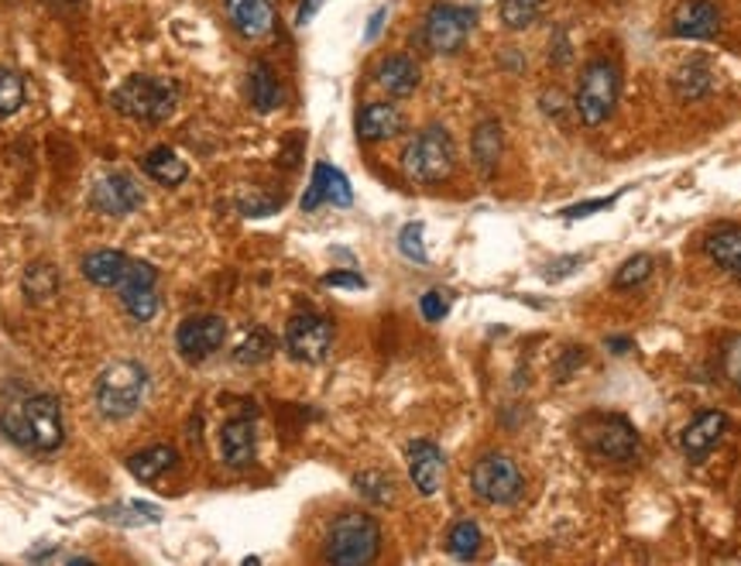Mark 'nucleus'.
Instances as JSON below:
<instances>
[{
    "mask_svg": "<svg viewBox=\"0 0 741 566\" xmlns=\"http://www.w3.org/2000/svg\"><path fill=\"white\" fill-rule=\"evenodd\" d=\"M382 549L378 522L364 512H344L326 533V563L334 566H364Z\"/></svg>",
    "mask_w": 741,
    "mask_h": 566,
    "instance_id": "nucleus-1",
    "label": "nucleus"
},
{
    "mask_svg": "<svg viewBox=\"0 0 741 566\" xmlns=\"http://www.w3.org/2000/svg\"><path fill=\"white\" fill-rule=\"evenodd\" d=\"M4 429L34 450H56L62 443V416L56 398L49 395H31L11 413H4Z\"/></svg>",
    "mask_w": 741,
    "mask_h": 566,
    "instance_id": "nucleus-2",
    "label": "nucleus"
},
{
    "mask_svg": "<svg viewBox=\"0 0 741 566\" xmlns=\"http://www.w3.org/2000/svg\"><path fill=\"white\" fill-rule=\"evenodd\" d=\"M457 166V148L443 128H426L402 151V169L412 182H443Z\"/></svg>",
    "mask_w": 741,
    "mask_h": 566,
    "instance_id": "nucleus-3",
    "label": "nucleus"
},
{
    "mask_svg": "<svg viewBox=\"0 0 741 566\" xmlns=\"http://www.w3.org/2000/svg\"><path fill=\"white\" fill-rule=\"evenodd\" d=\"M145 385H148V375H145L141 364H135V360H113V364H107V368L100 371V378H97V388H93L97 409H100L103 416H110V419L131 416V413L141 406Z\"/></svg>",
    "mask_w": 741,
    "mask_h": 566,
    "instance_id": "nucleus-4",
    "label": "nucleus"
},
{
    "mask_svg": "<svg viewBox=\"0 0 741 566\" xmlns=\"http://www.w3.org/2000/svg\"><path fill=\"white\" fill-rule=\"evenodd\" d=\"M110 100L124 117L145 120V125H158V120H165L176 110V87L169 83V79H158V76H131L113 90Z\"/></svg>",
    "mask_w": 741,
    "mask_h": 566,
    "instance_id": "nucleus-5",
    "label": "nucleus"
},
{
    "mask_svg": "<svg viewBox=\"0 0 741 566\" xmlns=\"http://www.w3.org/2000/svg\"><path fill=\"white\" fill-rule=\"evenodd\" d=\"M618 93H622V76H618V66L607 62V59H594L581 76L573 107H576V113H581V120L587 128H601L604 120L614 113Z\"/></svg>",
    "mask_w": 741,
    "mask_h": 566,
    "instance_id": "nucleus-6",
    "label": "nucleus"
},
{
    "mask_svg": "<svg viewBox=\"0 0 741 566\" xmlns=\"http://www.w3.org/2000/svg\"><path fill=\"white\" fill-rule=\"evenodd\" d=\"M471 488L487 505H512L525 488V477H522V470L512 457L487 454L471 470Z\"/></svg>",
    "mask_w": 741,
    "mask_h": 566,
    "instance_id": "nucleus-7",
    "label": "nucleus"
},
{
    "mask_svg": "<svg viewBox=\"0 0 741 566\" xmlns=\"http://www.w3.org/2000/svg\"><path fill=\"white\" fill-rule=\"evenodd\" d=\"M584 443L587 450L601 460H632L639 450V433L622 416H591L584 423Z\"/></svg>",
    "mask_w": 741,
    "mask_h": 566,
    "instance_id": "nucleus-8",
    "label": "nucleus"
},
{
    "mask_svg": "<svg viewBox=\"0 0 741 566\" xmlns=\"http://www.w3.org/2000/svg\"><path fill=\"white\" fill-rule=\"evenodd\" d=\"M474 28V11L467 8H453V4H436L429 14H426V28H423V38L429 52L436 56H457L467 42V34Z\"/></svg>",
    "mask_w": 741,
    "mask_h": 566,
    "instance_id": "nucleus-9",
    "label": "nucleus"
},
{
    "mask_svg": "<svg viewBox=\"0 0 741 566\" xmlns=\"http://www.w3.org/2000/svg\"><path fill=\"white\" fill-rule=\"evenodd\" d=\"M329 347H334V327L329 319L316 316V312H299L288 319L285 327V350L293 354L303 364H319L326 360Z\"/></svg>",
    "mask_w": 741,
    "mask_h": 566,
    "instance_id": "nucleus-10",
    "label": "nucleus"
},
{
    "mask_svg": "<svg viewBox=\"0 0 741 566\" xmlns=\"http://www.w3.org/2000/svg\"><path fill=\"white\" fill-rule=\"evenodd\" d=\"M224 340H227V322L220 316H189L176 330V347L192 364L217 354L224 347Z\"/></svg>",
    "mask_w": 741,
    "mask_h": 566,
    "instance_id": "nucleus-11",
    "label": "nucleus"
},
{
    "mask_svg": "<svg viewBox=\"0 0 741 566\" xmlns=\"http://www.w3.org/2000/svg\"><path fill=\"white\" fill-rule=\"evenodd\" d=\"M120 302L138 322H148L158 316V275L148 261H131L128 275L120 281Z\"/></svg>",
    "mask_w": 741,
    "mask_h": 566,
    "instance_id": "nucleus-12",
    "label": "nucleus"
},
{
    "mask_svg": "<svg viewBox=\"0 0 741 566\" xmlns=\"http://www.w3.org/2000/svg\"><path fill=\"white\" fill-rule=\"evenodd\" d=\"M90 203L100 214H107V217H128V214H135L145 203V192H141V186L131 176L113 172V176L97 179V186L90 192Z\"/></svg>",
    "mask_w": 741,
    "mask_h": 566,
    "instance_id": "nucleus-13",
    "label": "nucleus"
},
{
    "mask_svg": "<svg viewBox=\"0 0 741 566\" xmlns=\"http://www.w3.org/2000/svg\"><path fill=\"white\" fill-rule=\"evenodd\" d=\"M721 31V11L711 0H683L673 11V34L690 42H708Z\"/></svg>",
    "mask_w": 741,
    "mask_h": 566,
    "instance_id": "nucleus-14",
    "label": "nucleus"
},
{
    "mask_svg": "<svg viewBox=\"0 0 741 566\" xmlns=\"http://www.w3.org/2000/svg\"><path fill=\"white\" fill-rule=\"evenodd\" d=\"M405 460H408V477L416 484L419 495H436L443 484V454L436 443L429 439H416L405 447Z\"/></svg>",
    "mask_w": 741,
    "mask_h": 566,
    "instance_id": "nucleus-15",
    "label": "nucleus"
},
{
    "mask_svg": "<svg viewBox=\"0 0 741 566\" xmlns=\"http://www.w3.org/2000/svg\"><path fill=\"white\" fill-rule=\"evenodd\" d=\"M323 203H334V207L354 203V189H350L347 176L334 166H326V161H319V166L313 169V182L303 196V210H316Z\"/></svg>",
    "mask_w": 741,
    "mask_h": 566,
    "instance_id": "nucleus-16",
    "label": "nucleus"
},
{
    "mask_svg": "<svg viewBox=\"0 0 741 566\" xmlns=\"http://www.w3.org/2000/svg\"><path fill=\"white\" fill-rule=\"evenodd\" d=\"M728 433V416L724 413H700L683 433H680V450L690 457V460H700L708 457L718 443L724 439Z\"/></svg>",
    "mask_w": 741,
    "mask_h": 566,
    "instance_id": "nucleus-17",
    "label": "nucleus"
},
{
    "mask_svg": "<svg viewBox=\"0 0 741 566\" xmlns=\"http://www.w3.org/2000/svg\"><path fill=\"white\" fill-rule=\"evenodd\" d=\"M227 14L244 38H265L275 28V8L268 0H227Z\"/></svg>",
    "mask_w": 741,
    "mask_h": 566,
    "instance_id": "nucleus-18",
    "label": "nucleus"
},
{
    "mask_svg": "<svg viewBox=\"0 0 741 566\" xmlns=\"http://www.w3.org/2000/svg\"><path fill=\"white\" fill-rule=\"evenodd\" d=\"M405 117L395 103H367L357 113V138L360 141H388L402 131Z\"/></svg>",
    "mask_w": 741,
    "mask_h": 566,
    "instance_id": "nucleus-19",
    "label": "nucleus"
},
{
    "mask_svg": "<svg viewBox=\"0 0 741 566\" xmlns=\"http://www.w3.org/2000/svg\"><path fill=\"white\" fill-rule=\"evenodd\" d=\"M220 454L230 467H251L255 464V423L251 419H230L220 429Z\"/></svg>",
    "mask_w": 741,
    "mask_h": 566,
    "instance_id": "nucleus-20",
    "label": "nucleus"
},
{
    "mask_svg": "<svg viewBox=\"0 0 741 566\" xmlns=\"http://www.w3.org/2000/svg\"><path fill=\"white\" fill-rule=\"evenodd\" d=\"M704 251L718 268H724L731 275H741V227H734V224L714 227L704 237Z\"/></svg>",
    "mask_w": 741,
    "mask_h": 566,
    "instance_id": "nucleus-21",
    "label": "nucleus"
},
{
    "mask_svg": "<svg viewBox=\"0 0 741 566\" xmlns=\"http://www.w3.org/2000/svg\"><path fill=\"white\" fill-rule=\"evenodd\" d=\"M128 268H131V261H128V255H120V251H93V255L82 258V275H87V281L97 289L120 286Z\"/></svg>",
    "mask_w": 741,
    "mask_h": 566,
    "instance_id": "nucleus-22",
    "label": "nucleus"
},
{
    "mask_svg": "<svg viewBox=\"0 0 741 566\" xmlns=\"http://www.w3.org/2000/svg\"><path fill=\"white\" fill-rule=\"evenodd\" d=\"M378 87L388 90L392 97H412L419 87V66L408 56H388L378 66Z\"/></svg>",
    "mask_w": 741,
    "mask_h": 566,
    "instance_id": "nucleus-23",
    "label": "nucleus"
},
{
    "mask_svg": "<svg viewBox=\"0 0 741 566\" xmlns=\"http://www.w3.org/2000/svg\"><path fill=\"white\" fill-rule=\"evenodd\" d=\"M141 166H145V172H148L155 182H161V186H179V182H186V176H189V166H186V161H182L169 145L151 148V151L141 158Z\"/></svg>",
    "mask_w": 741,
    "mask_h": 566,
    "instance_id": "nucleus-24",
    "label": "nucleus"
},
{
    "mask_svg": "<svg viewBox=\"0 0 741 566\" xmlns=\"http://www.w3.org/2000/svg\"><path fill=\"white\" fill-rule=\"evenodd\" d=\"M471 151H474V161L484 176L498 169V158H502V125L498 120H481L474 138H471Z\"/></svg>",
    "mask_w": 741,
    "mask_h": 566,
    "instance_id": "nucleus-25",
    "label": "nucleus"
},
{
    "mask_svg": "<svg viewBox=\"0 0 741 566\" xmlns=\"http://www.w3.org/2000/svg\"><path fill=\"white\" fill-rule=\"evenodd\" d=\"M179 467V454L172 447H148L135 457H128V470L138 477V480H158L169 470Z\"/></svg>",
    "mask_w": 741,
    "mask_h": 566,
    "instance_id": "nucleus-26",
    "label": "nucleus"
},
{
    "mask_svg": "<svg viewBox=\"0 0 741 566\" xmlns=\"http://www.w3.org/2000/svg\"><path fill=\"white\" fill-rule=\"evenodd\" d=\"M247 90H251L255 110H261V113H268V110H275L281 103V87H278V79H275L268 62H255L251 66V76H247Z\"/></svg>",
    "mask_w": 741,
    "mask_h": 566,
    "instance_id": "nucleus-27",
    "label": "nucleus"
},
{
    "mask_svg": "<svg viewBox=\"0 0 741 566\" xmlns=\"http://www.w3.org/2000/svg\"><path fill=\"white\" fill-rule=\"evenodd\" d=\"M673 90L680 100H700L711 93V69L704 62H686L676 76H673Z\"/></svg>",
    "mask_w": 741,
    "mask_h": 566,
    "instance_id": "nucleus-28",
    "label": "nucleus"
},
{
    "mask_svg": "<svg viewBox=\"0 0 741 566\" xmlns=\"http://www.w3.org/2000/svg\"><path fill=\"white\" fill-rule=\"evenodd\" d=\"M481 543H484V536H481V529H477L471 518L457 522V525L449 529V536H446V549H449V556H457V559L477 556Z\"/></svg>",
    "mask_w": 741,
    "mask_h": 566,
    "instance_id": "nucleus-29",
    "label": "nucleus"
},
{
    "mask_svg": "<svg viewBox=\"0 0 741 566\" xmlns=\"http://www.w3.org/2000/svg\"><path fill=\"white\" fill-rule=\"evenodd\" d=\"M56 289H59V275H56L52 265H41V261H38V265H31V268L24 271V292H28L31 302L52 299Z\"/></svg>",
    "mask_w": 741,
    "mask_h": 566,
    "instance_id": "nucleus-30",
    "label": "nucleus"
},
{
    "mask_svg": "<svg viewBox=\"0 0 741 566\" xmlns=\"http://www.w3.org/2000/svg\"><path fill=\"white\" fill-rule=\"evenodd\" d=\"M543 8H546V0H502V21H505V28L522 31V28H532L535 21H540Z\"/></svg>",
    "mask_w": 741,
    "mask_h": 566,
    "instance_id": "nucleus-31",
    "label": "nucleus"
},
{
    "mask_svg": "<svg viewBox=\"0 0 741 566\" xmlns=\"http://www.w3.org/2000/svg\"><path fill=\"white\" fill-rule=\"evenodd\" d=\"M354 484H357V491L375 505H388L395 498V480L382 470H364L354 477Z\"/></svg>",
    "mask_w": 741,
    "mask_h": 566,
    "instance_id": "nucleus-32",
    "label": "nucleus"
},
{
    "mask_svg": "<svg viewBox=\"0 0 741 566\" xmlns=\"http://www.w3.org/2000/svg\"><path fill=\"white\" fill-rule=\"evenodd\" d=\"M271 350H275L271 334H268V330H251V334H247V337L237 344L234 360H237V364H265V360L271 357Z\"/></svg>",
    "mask_w": 741,
    "mask_h": 566,
    "instance_id": "nucleus-33",
    "label": "nucleus"
},
{
    "mask_svg": "<svg viewBox=\"0 0 741 566\" xmlns=\"http://www.w3.org/2000/svg\"><path fill=\"white\" fill-rule=\"evenodd\" d=\"M24 103V83L14 69H4L0 66V117H11L18 113Z\"/></svg>",
    "mask_w": 741,
    "mask_h": 566,
    "instance_id": "nucleus-34",
    "label": "nucleus"
},
{
    "mask_svg": "<svg viewBox=\"0 0 741 566\" xmlns=\"http://www.w3.org/2000/svg\"><path fill=\"white\" fill-rule=\"evenodd\" d=\"M107 522H117V525H151V522H158L161 518V512L155 508V505H141V502H135V505H113V508H107V512H100Z\"/></svg>",
    "mask_w": 741,
    "mask_h": 566,
    "instance_id": "nucleus-35",
    "label": "nucleus"
},
{
    "mask_svg": "<svg viewBox=\"0 0 741 566\" xmlns=\"http://www.w3.org/2000/svg\"><path fill=\"white\" fill-rule=\"evenodd\" d=\"M652 268H655V261H652L649 255L629 258L622 268H618V275H614V289H635V286H642V281L652 275Z\"/></svg>",
    "mask_w": 741,
    "mask_h": 566,
    "instance_id": "nucleus-36",
    "label": "nucleus"
},
{
    "mask_svg": "<svg viewBox=\"0 0 741 566\" xmlns=\"http://www.w3.org/2000/svg\"><path fill=\"white\" fill-rule=\"evenodd\" d=\"M398 248H402V255H405L408 261L426 265L429 255H426V248H423V224H408V227L398 234Z\"/></svg>",
    "mask_w": 741,
    "mask_h": 566,
    "instance_id": "nucleus-37",
    "label": "nucleus"
},
{
    "mask_svg": "<svg viewBox=\"0 0 741 566\" xmlns=\"http://www.w3.org/2000/svg\"><path fill=\"white\" fill-rule=\"evenodd\" d=\"M419 309H423V316L429 319V322H439L446 312H449V302H446V292H426L423 296V302H419Z\"/></svg>",
    "mask_w": 741,
    "mask_h": 566,
    "instance_id": "nucleus-38",
    "label": "nucleus"
},
{
    "mask_svg": "<svg viewBox=\"0 0 741 566\" xmlns=\"http://www.w3.org/2000/svg\"><path fill=\"white\" fill-rule=\"evenodd\" d=\"M611 207H614V196H607V199H591V203L566 207L560 217H566V220H581V217H591V214H597V210H611Z\"/></svg>",
    "mask_w": 741,
    "mask_h": 566,
    "instance_id": "nucleus-39",
    "label": "nucleus"
},
{
    "mask_svg": "<svg viewBox=\"0 0 741 566\" xmlns=\"http://www.w3.org/2000/svg\"><path fill=\"white\" fill-rule=\"evenodd\" d=\"M323 286H329V289H364L367 281L360 275H354V271H329L323 278Z\"/></svg>",
    "mask_w": 741,
    "mask_h": 566,
    "instance_id": "nucleus-40",
    "label": "nucleus"
},
{
    "mask_svg": "<svg viewBox=\"0 0 741 566\" xmlns=\"http://www.w3.org/2000/svg\"><path fill=\"white\" fill-rule=\"evenodd\" d=\"M724 368H728L731 381L741 388V340H734V344L728 347V354H724Z\"/></svg>",
    "mask_w": 741,
    "mask_h": 566,
    "instance_id": "nucleus-41",
    "label": "nucleus"
},
{
    "mask_svg": "<svg viewBox=\"0 0 741 566\" xmlns=\"http://www.w3.org/2000/svg\"><path fill=\"white\" fill-rule=\"evenodd\" d=\"M319 4H323V0H303V4H299V14H296V24H309L313 14L319 11Z\"/></svg>",
    "mask_w": 741,
    "mask_h": 566,
    "instance_id": "nucleus-42",
    "label": "nucleus"
},
{
    "mask_svg": "<svg viewBox=\"0 0 741 566\" xmlns=\"http://www.w3.org/2000/svg\"><path fill=\"white\" fill-rule=\"evenodd\" d=\"M607 350H611V354H629V350H632V340H629V337H611V340H607Z\"/></svg>",
    "mask_w": 741,
    "mask_h": 566,
    "instance_id": "nucleus-43",
    "label": "nucleus"
},
{
    "mask_svg": "<svg viewBox=\"0 0 741 566\" xmlns=\"http://www.w3.org/2000/svg\"><path fill=\"white\" fill-rule=\"evenodd\" d=\"M382 21H385V11H378L375 18H370V24H367V34H364V38H367V42H370V38H375V34L382 31Z\"/></svg>",
    "mask_w": 741,
    "mask_h": 566,
    "instance_id": "nucleus-44",
    "label": "nucleus"
}]
</instances>
